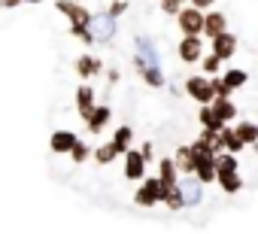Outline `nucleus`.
Returning <instances> with one entry per match:
<instances>
[{"label":"nucleus","mask_w":258,"mask_h":234,"mask_svg":"<svg viewBox=\"0 0 258 234\" xmlns=\"http://www.w3.org/2000/svg\"><path fill=\"white\" fill-rule=\"evenodd\" d=\"M58 13H64L67 16V22H70V31H82V28H91V22H94V16L82 7V4H76V0H58Z\"/></svg>","instance_id":"f257e3e1"},{"label":"nucleus","mask_w":258,"mask_h":234,"mask_svg":"<svg viewBox=\"0 0 258 234\" xmlns=\"http://www.w3.org/2000/svg\"><path fill=\"white\" fill-rule=\"evenodd\" d=\"M204 22H207V13H201L191 4L176 16V25H179L182 37H204Z\"/></svg>","instance_id":"f03ea898"},{"label":"nucleus","mask_w":258,"mask_h":234,"mask_svg":"<svg viewBox=\"0 0 258 234\" xmlns=\"http://www.w3.org/2000/svg\"><path fill=\"white\" fill-rule=\"evenodd\" d=\"M185 94L191 100H198L201 106H210L216 100V88H213V79L210 76H188L185 79Z\"/></svg>","instance_id":"7ed1b4c3"},{"label":"nucleus","mask_w":258,"mask_h":234,"mask_svg":"<svg viewBox=\"0 0 258 234\" xmlns=\"http://www.w3.org/2000/svg\"><path fill=\"white\" fill-rule=\"evenodd\" d=\"M134 201H137V207H155V204H161L164 201V183L158 177L143 180L140 189H137V195H134Z\"/></svg>","instance_id":"20e7f679"},{"label":"nucleus","mask_w":258,"mask_h":234,"mask_svg":"<svg viewBox=\"0 0 258 234\" xmlns=\"http://www.w3.org/2000/svg\"><path fill=\"white\" fill-rule=\"evenodd\" d=\"M176 55L182 64H201L204 61V40L201 37H182L176 46Z\"/></svg>","instance_id":"39448f33"},{"label":"nucleus","mask_w":258,"mask_h":234,"mask_svg":"<svg viewBox=\"0 0 258 234\" xmlns=\"http://www.w3.org/2000/svg\"><path fill=\"white\" fill-rule=\"evenodd\" d=\"M146 158H143V152L140 149H131L124 155V177L131 180V183H143L146 180Z\"/></svg>","instance_id":"423d86ee"},{"label":"nucleus","mask_w":258,"mask_h":234,"mask_svg":"<svg viewBox=\"0 0 258 234\" xmlns=\"http://www.w3.org/2000/svg\"><path fill=\"white\" fill-rule=\"evenodd\" d=\"M76 143H79V137H76L73 131H52V140H49V149H52L55 155H70Z\"/></svg>","instance_id":"0eeeda50"},{"label":"nucleus","mask_w":258,"mask_h":234,"mask_svg":"<svg viewBox=\"0 0 258 234\" xmlns=\"http://www.w3.org/2000/svg\"><path fill=\"white\" fill-rule=\"evenodd\" d=\"M91 31H94V37H97L100 43H109V40L115 37V19H112L109 13H100V16H94Z\"/></svg>","instance_id":"6e6552de"},{"label":"nucleus","mask_w":258,"mask_h":234,"mask_svg":"<svg viewBox=\"0 0 258 234\" xmlns=\"http://www.w3.org/2000/svg\"><path fill=\"white\" fill-rule=\"evenodd\" d=\"M94 88L91 85H79L76 88V109H79V119L82 122H88V115L94 112Z\"/></svg>","instance_id":"1a4fd4ad"},{"label":"nucleus","mask_w":258,"mask_h":234,"mask_svg":"<svg viewBox=\"0 0 258 234\" xmlns=\"http://www.w3.org/2000/svg\"><path fill=\"white\" fill-rule=\"evenodd\" d=\"M213 43V55L216 58H222V61H228V58H234V52H237V37L228 31V34H222V37H216V40H210Z\"/></svg>","instance_id":"9d476101"},{"label":"nucleus","mask_w":258,"mask_h":234,"mask_svg":"<svg viewBox=\"0 0 258 234\" xmlns=\"http://www.w3.org/2000/svg\"><path fill=\"white\" fill-rule=\"evenodd\" d=\"M134 64H137V70H140V76L152 85V88H161L164 85V73H161V67H155V64H149L146 58H134Z\"/></svg>","instance_id":"9b49d317"},{"label":"nucleus","mask_w":258,"mask_h":234,"mask_svg":"<svg viewBox=\"0 0 258 234\" xmlns=\"http://www.w3.org/2000/svg\"><path fill=\"white\" fill-rule=\"evenodd\" d=\"M222 34H228V19H225V13H207V22H204V37L216 40V37H222Z\"/></svg>","instance_id":"f8f14e48"},{"label":"nucleus","mask_w":258,"mask_h":234,"mask_svg":"<svg viewBox=\"0 0 258 234\" xmlns=\"http://www.w3.org/2000/svg\"><path fill=\"white\" fill-rule=\"evenodd\" d=\"M179 189H182V198H185V207H198L201 204V180L198 177H185L179 180Z\"/></svg>","instance_id":"ddd939ff"},{"label":"nucleus","mask_w":258,"mask_h":234,"mask_svg":"<svg viewBox=\"0 0 258 234\" xmlns=\"http://www.w3.org/2000/svg\"><path fill=\"white\" fill-rule=\"evenodd\" d=\"M103 70V61L100 58H94V55H79L76 58V73L82 76V79H91V76H97Z\"/></svg>","instance_id":"4468645a"},{"label":"nucleus","mask_w":258,"mask_h":234,"mask_svg":"<svg viewBox=\"0 0 258 234\" xmlns=\"http://www.w3.org/2000/svg\"><path fill=\"white\" fill-rule=\"evenodd\" d=\"M198 122H201V128H204V131H222V128H225V122L219 119V112L213 109V103L198 109Z\"/></svg>","instance_id":"2eb2a0df"},{"label":"nucleus","mask_w":258,"mask_h":234,"mask_svg":"<svg viewBox=\"0 0 258 234\" xmlns=\"http://www.w3.org/2000/svg\"><path fill=\"white\" fill-rule=\"evenodd\" d=\"M158 180L164 183V189L179 186V170H176L173 158H161V161H158Z\"/></svg>","instance_id":"dca6fc26"},{"label":"nucleus","mask_w":258,"mask_h":234,"mask_svg":"<svg viewBox=\"0 0 258 234\" xmlns=\"http://www.w3.org/2000/svg\"><path fill=\"white\" fill-rule=\"evenodd\" d=\"M109 115H112V109L109 106H94V112L88 115V134H100L103 128H106V122H109Z\"/></svg>","instance_id":"f3484780"},{"label":"nucleus","mask_w":258,"mask_h":234,"mask_svg":"<svg viewBox=\"0 0 258 234\" xmlns=\"http://www.w3.org/2000/svg\"><path fill=\"white\" fill-rule=\"evenodd\" d=\"M173 164H176V170H179V173L195 177V155H191V146H179V149H176V155H173Z\"/></svg>","instance_id":"a211bd4d"},{"label":"nucleus","mask_w":258,"mask_h":234,"mask_svg":"<svg viewBox=\"0 0 258 234\" xmlns=\"http://www.w3.org/2000/svg\"><path fill=\"white\" fill-rule=\"evenodd\" d=\"M131 140H134V131L127 128V125H121V128H115V134H112V146L118 149V155H127L131 152Z\"/></svg>","instance_id":"6ab92c4d"},{"label":"nucleus","mask_w":258,"mask_h":234,"mask_svg":"<svg viewBox=\"0 0 258 234\" xmlns=\"http://www.w3.org/2000/svg\"><path fill=\"white\" fill-rule=\"evenodd\" d=\"M198 140L207 143V146L213 149V155H222V152H225V128H222V131H201Z\"/></svg>","instance_id":"aec40b11"},{"label":"nucleus","mask_w":258,"mask_h":234,"mask_svg":"<svg viewBox=\"0 0 258 234\" xmlns=\"http://www.w3.org/2000/svg\"><path fill=\"white\" fill-rule=\"evenodd\" d=\"M213 109L219 112V119H222L225 125H228L231 119H237V103H234L231 97H216V100H213Z\"/></svg>","instance_id":"412c9836"},{"label":"nucleus","mask_w":258,"mask_h":234,"mask_svg":"<svg viewBox=\"0 0 258 234\" xmlns=\"http://www.w3.org/2000/svg\"><path fill=\"white\" fill-rule=\"evenodd\" d=\"M195 177H198L201 183H216V180H219V167H216V158H207V161H201V164L195 167Z\"/></svg>","instance_id":"4be33fe9"},{"label":"nucleus","mask_w":258,"mask_h":234,"mask_svg":"<svg viewBox=\"0 0 258 234\" xmlns=\"http://www.w3.org/2000/svg\"><path fill=\"white\" fill-rule=\"evenodd\" d=\"M137 55L158 67V52H155V43H152L149 37H137Z\"/></svg>","instance_id":"5701e85b"},{"label":"nucleus","mask_w":258,"mask_h":234,"mask_svg":"<svg viewBox=\"0 0 258 234\" xmlns=\"http://www.w3.org/2000/svg\"><path fill=\"white\" fill-rule=\"evenodd\" d=\"M237 137L246 143V146H252V143H258V125L255 122H237Z\"/></svg>","instance_id":"b1692460"},{"label":"nucleus","mask_w":258,"mask_h":234,"mask_svg":"<svg viewBox=\"0 0 258 234\" xmlns=\"http://www.w3.org/2000/svg\"><path fill=\"white\" fill-rule=\"evenodd\" d=\"M222 79H225V82H228V85H231L234 91H237V88H243V85L249 82V76H246V70H240V67H228V70L222 73Z\"/></svg>","instance_id":"393cba45"},{"label":"nucleus","mask_w":258,"mask_h":234,"mask_svg":"<svg viewBox=\"0 0 258 234\" xmlns=\"http://www.w3.org/2000/svg\"><path fill=\"white\" fill-rule=\"evenodd\" d=\"M216 167H219V173H240V161H237V155H231V152L216 155Z\"/></svg>","instance_id":"a878e982"},{"label":"nucleus","mask_w":258,"mask_h":234,"mask_svg":"<svg viewBox=\"0 0 258 234\" xmlns=\"http://www.w3.org/2000/svg\"><path fill=\"white\" fill-rule=\"evenodd\" d=\"M219 186H222V192H228V195H234V192H240L243 189V180H240V173H219V180H216Z\"/></svg>","instance_id":"bb28decb"},{"label":"nucleus","mask_w":258,"mask_h":234,"mask_svg":"<svg viewBox=\"0 0 258 234\" xmlns=\"http://www.w3.org/2000/svg\"><path fill=\"white\" fill-rule=\"evenodd\" d=\"M164 207H170V210H182L185 207V198H182V189L179 186H173V189H164V201H161Z\"/></svg>","instance_id":"cd10ccee"},{"label":"nucleus","mask_w":258,"mask_h":234,"mask_svg":"<svg viewBox=\"0 0 258 234\" xmlns=\"http://www.w3.org/2000/svg\"><path fill=\"white\" fill-rule=\"evenodd\" d=\"M115 158H118V149H115L112 143H103V146L94 149V161H97V164H112Z\"/></svg>","instance_id":"c85d7f7f"},{"label":"nucleus","mask_w":258,"mask_h":234,"mask_svg":"<svg viewBox=\"0 0 258 234\" xmlns=\"http://www.w3.org/2000/svg\"><path fill=\"white\" fill-rule=\"evenodd\" d=\"M243 146H246V143H243V140L237 137V131L225 125V152H231V155H237V152H240Z\"/></svg>","instance_id":"c756f323"},{"label":"nucleus","mask_w":258,"mask_h":234,"mask_svg":"<svg viewBox=\"0 0 258 234\" xmlns=\"http://www.w3.org/2000/svg\"><path fill=\"white\" fill-rule=\"evenodd\" d=\"M201 67H204V73H207V76L213 79V76H219V70H222V58H216V55L210 52V55H204Z\"/></svg>","instance_id":"7c9ffc66"},{"label":"nucleus","mask_w":258,"mask_h":234,"mask_svg":"<svg viewBox=\"0 0 258 234\" xmlns=\"http://www.w3.org/2000/svg\"><path fill=\"white\" fill-rule=\"evenodd\" d=\"M88 155H94V152H91V146H88V143H82V140H79V143L73 146V152H70V158H73L76 164H82V161H88Z\"/></svg>","instance_id":"2f4dec72"},{"label":"nucleus","mask_w":258,"mask_h":234,"mask_svg":"<svg viewBox=\"0 0 258 234\" xmlns=\"http://www.w3.org/2000/svg\"><path fill=\"white\" fill-rule=\"evenodd\" d=\"M213 88H216V97H231V94H234V88H231L222 76H213Z\"/></svg>","instance_id":"473e14b6"},{"label":"nucleus","mask_w":258,"mask_h":234,"mask_svg":"<svg viewBox=\"0 0 258 234\" xmlns=\"http://www.w3.org/2000/svg\"><path fill=\"white\" fill-rule=\"evenodd\" d=\"M185 10V4H179V0H161V13H167V16H179Z\"/></svg>","instance_id":"72a5a7b5"},{"label":"nucleus","mask_w":258,"mask_h":234,"mask_svg":"<svg viewBox=\"0 0 258 234\" xmlns=\"http://www.w3.org/2000/svg\"><path fill=\"white\" fill-rule=\"evenodd\" d=\"M124 7H127V4H124V0H115V4H112V7H109V10H106V13H109V16H112V19H115V16H118V13H124Z\"/></svg>","instance_id":"f704fd0d"},{"label":"nucleus","mask_w":258,"mask_h":234,"mask_svg":"<svg viewBox=\"0 0 258 234\" xmlns=\"http://www.w3.org/2000/svg\"><path fill=\"white\" fill-rule=\"evenodd\" d=\"M140 152H143V158H146V161H152V155H155V149H152V143H149V140L140 146Z\"/></svg>","instance_id":"c9c22d12"},{"label":"nucleus","mask_w":258,"mask_h":234,"mask_svg":"<svg viewBox=\"0 0 258 234\" xmlns=\"http://www.w3.org/2000/svg\"><path fill=\"white\" fill-rule=\"evenodd\" d=\"M213 4H216V0H191V7H198L201 13H204V10H210Z\"/></svg>","instance_id":"e433bc0d"},{"label":"nucleus","mask_w":258,"mask_h":234,"mask_svg":"<svg viewBox=\"0 0 258 234\" xmlns=\"http://www.w3.org/2000/svg\"><path fill=\"white\" fill-rule=\"evenodd\" d=\"M19 4H25V0H4V7H19Z\"/></svg>","instance_id":"4c0bfd02"},{"label":"nucleus","mask_w":258,"mask_h":234,"mask_svg":"<svg viewBox=\"0 0 258 234\" xmlns=\"http://www.w3.org/2000/svg\"><path fill=\"white\" fill-rule=\"evenodd\" d=\"M25 4H40V0H25Z\"/></svg>","instance_id":"58836bf2"},{"label":"nucleus","mask_w":258,"mask_h":234,"mask_svg":"<svg viewBox=\"0 0 258 234\" xmlns=\"http://www.w3.org/2000/svg\"><path fill=\"white\" fill-rule=\"evenodd\" d=\"M179 4H191V0H179Z\"/></svg>","instance_id":"ea45409f"},{"label":"nucleus","mask_w":258,"mask_h":234,"mask_svg":"<svg viewBox=\"0 0 258 234\" xmlns=\"http://www.w3.org/2000/svg\"><path fill=\"white\" fill-rule=\"evenodd\" d=\"M0 7H4V0H0Z\"/></svg>","instance_id":"a19ab883"}]
</instances>
